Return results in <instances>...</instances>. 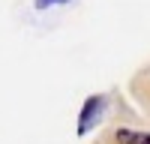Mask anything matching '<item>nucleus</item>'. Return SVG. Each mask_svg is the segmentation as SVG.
Listing matches in <instances>:
<instances>
[{"mask_svg": "<svg viewBox=\"0 0 150 144\" xmlns=\"http://www.w3.org/2000/svg\"><path fill=\"white\" fill-rule=\"evenodd\" d=\"M57 3H66V0H36L39 9H48V6H57Z\"/></svg>", "mask_w": 150, "mask_h": 144, "instance_id": "3", "label": "nucleus"}, {"mask_svg": "<svg viewBox=\"0 0 150 144\" xmlns=\"http://www.w3.org/2000/svg\"><path fill=\"white\" fill-rule=\"evenodd\" d=\"M117 144H150V132H138V129H117L114 132Z\"/></svg>", "mask_w": 150, "mask_h": 144, "instance_id": "2", "label": "nucleus"}, {"mask_svg": "<svg viewBox=\"0 0 150 144\" xmlns=\"http://www.w3.org/2000/svg\"><path fill=\"white\" fill-rule=\"evenodd\" d=\"M99 111H102V96H90V99L84 102V111H81V123H78V132H90V126L96 123Z\"/></svg>", "mask_w": 150, "mask_h": 144, "instance_id": "1", "label": "nucleus"}]
</instances>
